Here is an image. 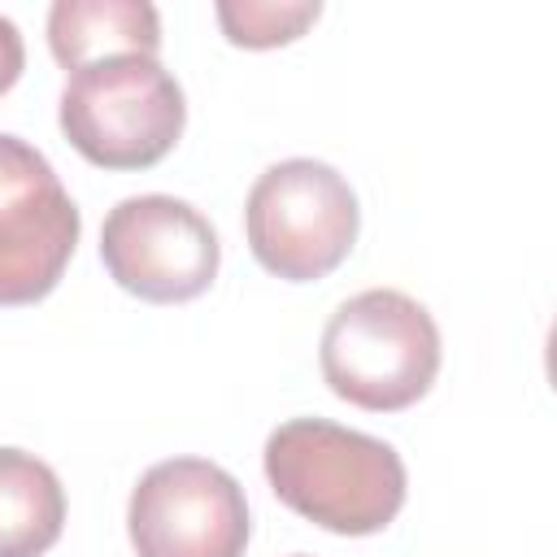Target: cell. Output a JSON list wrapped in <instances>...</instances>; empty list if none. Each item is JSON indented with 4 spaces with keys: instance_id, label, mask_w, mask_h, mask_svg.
Returning a JSON list of instances; mask_svg holds the SVG:
<instances>
[{
    "instance_id": "30bf717a",
    "label": "cell",
    "mask_w": 557,
    "mask_h": 557,
    "mask_svg": "<svg viewBox=\"0 0 557 557\" xmlns=\"http://www.w3.org/2000/svg\"><path fill=\"white\" fill-rule=\"evenodd\" d=\"M213 13L222 35L235 48L261 52V48L300 39L322 17V4L318 0H218Z\"/></svg>"
},
{
    "instance_id": "9c48e42d",
    "label": "cell",
    "mask_w": 557,
    "mask_h": 557,
    "mask_svg": "<svg viewBox=\"0 0 557 557\" xmlns=\"http://www.w3.org/2000/svg\"><path fill=\"white\" fill-rule=\"evenodd\" d=\"M65 527V487L26 448H0V557H44Z\"/></svg>"
},
{
    "instance_id": "4fadbf2b",
    "label": "cell",
    "mask_w": 557,
    "mask_h": 557,
    "mask_svg": "<svg viewBox=\"0 0 557 557\" xmlns=\"http://www.w3.org/2000/svg\"><path fill=\"white\" fill-rule=\"evenodd\" d=\"M292 557H309V553H292Z\"/></svg>"
},
{
    "instance_id": "7c38bea8",
    "label": "cell",
    "mask_w": 557,
    "mask_h": 557,
    "mask_svg": "<svg viewBox=\"0 0 557 557\" xmlns=\"http://www.w3.org/2000/svg\"><path fill=\"white\" fill-rule=\"evenodd\" d=\"M26 70V44H22V30L13 17L0 13V96L22 78Z\"/></svg>"
},
{
    "instance_id": "277c9868",
    "label": "cell",
    "mask_w": 557,
    "mask_h": 557,
    "mask_svg": "<svg viewBox=\"0 0 557 557\" xmlns=\"http://www.w3.org/2000/svg\"><path fill=\"white\" fill-rule=\"evenodd\" d=\"M244 231L261 270L287 283L326 278L357 244V191L335 165L313 157H287L252 183L244 205Z\"/></svg>"
},
{
    "instance_id": "ba28073f",
    "label": "cell",
    "mask_w": 557,
    "mask_h": 557,
    "mask_svg": "<svg viewBox=\"0 0 557 557\" xmlns=\"http://www.w3.org/2000/svg\"><path fill=\"white\" fill-rule=\"evenodd\" d=\"M48 48L65 74L104 57H157L161 13L148 0H57L48 9Z\"/></svg>"
},
{
    "instance_id": "3957f363",
    "label": "cell",
    "mask_w": 557,
    "mask_h": 557,
    "mask_svg": "<svg viewBox=\"0 0 557 557\" xmlns=\"http://www.w3.org/2000/svg\"><path fill=\"white\" fill-rule=\"evenodd\" d=\"M187 100L157 57H104L65 78L61 131L100 170H148L183 135Z\"/></svg>"
},
{
    "instance_id": "6da1fadb",
    "label": "cell",
    "mask_w": 557,
    "mask_h": 557,
    "mask_svg": "<svg viewBox=\"0 0 557 557\" xmlns=\"http://www.w3.org/2000/svg\"><path fill=\"white\" fill-rule=\"evenodd\" d=\"M261 461L274 496L335 535L383 531L409 492L405 461L387 440L326 418H292L274 426Z\"/></svg>"
},
{
    "instance_id": "5b68a950",
    "label": "cell",
    "mask_w": 557,
    "mask_h": 557,
    "mask_svg": "<svg viewBox=\"0 0 557 557\" xmlns=\"http://www.w3.org/2000/svg\"><path fill=\"white\" fill-rule=\"evenodd\" d=\"M100 261L122 292L148 305H183L218 278L222 244L196 205L148 191L126 196L104 213Z\"/></svg>"
},
{
    "instance_id": "7a4b0ae2",
    "label": "cell",
    "mask_w": 557,
    "mask_h": 557,
    "mask_svg": "<svg viewBox=\"0 0 557 557\" xmlns=\"http://www.w3.org/2000/svg\"><path fill=\"white\" fill-rule=\"evenodd\" d=\"M318 366L339 400L370 413H396L431 392L440 374V326L413 296L370 287L331 313Z\"/></svg>"
},
{
    "instance_id": "8992f818",
    "label": "cell",
    "mask_w": 557,
    "mask_h": 557,
    "mask_svg": "<svg viewBox=\"0 0 557 557\" xmlns=\"http://www.w3.org/2000/svg\"><path fill=\"white\" fill-rule=\"evenodd\" d=\"M126 531L139 557H244L248 500L218 461L165 457L139 474Z\"/></svg>"
},
{
    "instance_id": "52a82bcc",
    "label": "cell",
    "mask_w": 557,
    "mask_h": 557,
    "mask_svg": "<svg viewBox=\"0 0 557 557\" xmlns=\"http://www.w3.org/2000/svg\"><path fill=\"white\" fill-rule=\"evenodd\" d=\"M78 231L83 213L61 183L0 205V309L44 300L78 248Z\"/></svg>"
},
{
    "instance_id": "8fae6325",
    "label": "cell",
    "mask_w": 557,
    "mask_h": 557,
    "mask_svg": "<svg viewBox=\"0 0 557 557\" xmlns=\"http://www.w3.org/2000/svg\"><path fill=\"white\" fill-rule=\"evenodd\" d=\"M52 183H61V178H57L52 161L39 148H30L17 135H0V205L17 200L26 191L52 187Z\"/></svg>"
}]
</instances>
